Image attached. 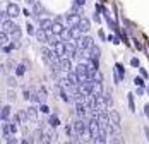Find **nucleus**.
Masks as SVG:
<instances>
[{
    "mask_svg": "<svg viewBox=\"0 0 149 144\" xmlns=\"http://www.w3.org/2000/svg\"><path fill=\"white\" fill-rule=\"evenodd\" d=\"M74 130L77 134L84 136V134H89V124H88V118H77L74 124Z\"/></svg>",
    "mask_w": 149,
    "mask_h": 144,
    "instance_id": "obj_1",
    "label": "nucleus"
},
{
    "mask_svg": "<svg viewBox=\"0 0 149 144\" xmlns=\"http://www.w3.org/2000/svg\"><path fill=\"white\" fill-rule=\"evenodd\" d=\"M74 71L77 72V75H79L81 82H82V81H86V79L89 77V67H88V64H86V62H79V64L74 67Z\"/></svg>",
    "mask_w": 149,
    "mask_h": 144,
    "instance_id": "obj_2",
    "label": "nucleus"
},
{
    "mask_svg": "<svg viewBox=\"0 0 149 144\" xmlns=\"http://www.w3.org/2000/svg\"><path fill=\"white\" fill-rule=\"evenodd\" d=\"M88 112H89V108H88L86 101H75V115H77V118H88Z\"/></svg>",
    "mask_w": 149,
    "mask_h": 144,
    "instance_id": "obj_3",
    "label": "nucleus"
},
{
    "mask_svg": "<svg viewBox=\"0 0 149 144\" xmlns=\"http://www.w3.org/2000/svg\"><path fill=\"white\" fill-rule=\"evenodd\" d=\"M77 45H79V48H82V50H88V52H89L96 43H94V40H93L91 36L82 34V38H81V40H77Z\"/></svg>",
    "mask_w": 149,
    "mask_h": 144,
    "instance_id": "obj_4",
    "label": "nucleus"
},
{
    "mask_svg": "<svg viewBox=\"0 0 149 144\" xmlns=\"http://www.w3.org/2000/svg\"><path fill=\"white\" fill-rule=\"evenodd\" d=\"M58 65H60V69L63 72H70V71H74V65H72V58L69 57V55H65V57H62L58 60Z\"/></svg>",
    "mask_w": 149,
    "mask_h": 144,
    "instance_id": "obj_5",
    "label": "nucleus"
},
{
    "mask_svg": "<svg viewBox=\"0 0 149 144\" xmlns=\"http://www.w3.org/2000/svg\"><path fill=\"white\" fill-rule=\"evenodd\" d=\"M81 17H82V15L74 14V12H69V14L65 15V22H67V26H79Z\"/></svg>",
    "mask_w": 149,
    "mask_h": 144,
    "instance_id": "obj_6",
    "label": "nucleus"
},
{
    "mask_svg": "<svg viewBox=\"0 0 149 144\" xmlns=\"http://www.w3.org/2000/svg\"><path fill=\"white\" fill-rule=\"evenodd\" d=\"M34 36H36V40L40 41V45H46L48 43V38H50V33L40 28V29H36V34H34Z\"/></svg>",
    "mask_w": 149,
    "mask_h": 144,
    "instance_id": "obj_7",
    "label": "nucleus"
},
{
    "mask_svg": "<svg viewBox=\"0 0 149 144\" xmlns=\"http://www.w3.org/2000/svg\"><path fill=\"white\" fill-rule=\"evenodd\" d=\"M7 12L10 17H17V15L21 14V9H19V5L14 3V2H10V3H7Z\"/></svg>",
    "mask_w": 149,
    "mask_h": 144,
    "instance_id": "obj_8",
    "label": "nucleus"
},
{
    "mask_svg": "<svg viewBox=\"0 0 149 144\" xmlns=\"http://www.w3.org/2000/svg\"><path fill=\"white\" fill-rule=\"evenodd\" d=\"M31 136H33V141H34V143H45V130L41 129V127L36 129Z\"/></svg>",
    "mask_w": 149,
    "mask_h": 144,
    "instance_id": "obj_9",
    "label": "nucleus"
},
{
    "mask_svg": "<svg viewBox=\"0 0 149 144\" xmlns=\"http://www.w3.org/2000/svg\"><path fill=\"white\" fill-rule=\"evenodd\" d=\"M53 22H55V21H52V19H48V17H45V19H40V28L45 29V31H48V33H52Z\"/></svg>",
    "mask_w": 149,
    "mask_h": 144,
    "instance_id": "obj_10",
    "label": "nucleus"
},
{
    "mask_svg": "<svg viewBox=\"0 0 149 144\" xmlns=\"http://www.w3.org/2000/svg\"><path fill=\"white\" fill-rule=\"evenodd\" d=\"M69 28H70V36H72V40L77 41V40H81V38H82V34H84V33H82V29L79 28V26H69Z\"/></svg>",
    "mask_w": 149,
    "mask_h": 144,
    "instance_id": "obj_11",
    "label": "nucleus"
},
{
    "mask_svg": "<svg viewBox=\"0 0 149 144\" xmlns=\"http://www.w3.org/2000/svg\"><path fill=\"white\" fill-rule=\"evenodd\" d=\"M79 28L82 29V33L86 34V33H89V29H91V21L88 19V17H81V22H79Z\"/></svg>",
    "mask_w": 149,
    "mask_h": 144,
    "instance_id": "obj_12",
    "label": "nucleus"
},
{
    "mask_svg": "<svg viewBox=\"0 0 149 144\" xmlns=\"http://www.w3.org/2000/svg\"><path fill=\"white\" fill-rule=\"evenodd\" d=\"M14 28H15V22L12 21V19H5V21H2V31L10 33Z\"/></svg>",
    "mask_w": 149,
    "mask_h": 144,
    "instance_id": "obj_13",
    "label": "nucleus"
},
{
    "mask_svg": "<svg viewBox=\"0 0 149 144\" xmlns=\"http://www.w3.org/2000/svg\"><path fill=\"white\" fill-rule=\"evenodd\" d=\"M65 75H67V79H69L70 84H81V79H79V75H77V72L75 71L65 72Z\"/></svg>",
    "mask_w": 149,
    "mask_h": 144,
    "instance_id": "obj_14",
    "label": "nucleus"
},
{
    "mask_svg": "<svg viewBox=\"0 0 149 144\" xmlns=\"http://www.w3.org/2000/svg\"><path fill=\"white\" fill-rule=\"evenodd\" d=\"M60 41H62V40H60V36L58 34H55V33H50V38H48V46H52V48H55V46H57V45L60 43Z\"/></svg>",
    "mask_w": 149,
    "mask_h": 144,
    "instance_id": "obj_15",
    "label": "nucleus"
},
{
    "mask_svg": "<svg viewBox=\"0 0 149 144\" xmlns=\"http://www.w3.org/2000/svg\"><path fill=\"white\" fill-rule=\"evenodd\" d=\"M10 38H12V40H17V41H21V38H22V29H21V26L15 24V28L10 31Z\"/></svg>",
    "mask_w": 149,
    "mask_h": 144,
    "instance_id": "obj_16",
    "label": "nucleus"
},
{
    "mask_svg": "<svg viewBox=\"0 0 149 144\" xmlns=\"http://www.w3.org/2000/svg\"><path fill=\"white\" fill-rule=\"evenodd\" d=\"M10 117V105H3L0 110V120H9Z\"/></svg>",
    "mask_w": 149,
    "mask_h": 144,
    "instance_id": "obj_17",
    "label": "nucleus"
},
{
    "mask_svg": "<svg viewBox=\"0 0 149 144\" xmlns=\"http://www.w3.org/2000/svg\"><path fill=\"white\" fill-rule=\"evenodd\" d=\"M43 12V5L40 3V2H34L33 3V17H36L38 19V15ZM38 22H40V19H38Z\"/></svg>",
    "mask_w": 149,
    "mask_h": 144,
    "instance_id": "obj_18",
    "label": "nucleus"
},
{
    "mask_svg": "<svg viewBox=\"0 0 149 144\" xmlns=\"http://www.w3.org/2000/svg\"><path fill=\"white\" fill-rule=\"evenodd\" d=\"M28 115H29V120H38V113H40V108L36 106H28Z\"/></svg>",
    "mask_w": 149,
    "mask_h": 144,
    "instance_id": "obj_19",
    "label": "nucleus"
},
{
    "mask_svg": "<svg viewBox=\"0 0 149 144\" xmlns=\"http://www.w3.org/2000/svg\"><path fill=\"white\" fill-rule=\"evenodd\" d=\"M48 125H50L52 129H53V127L57 129V127L60 125V118L57 115H50V118H48Z\"/></svg>",
    "mask_w": 149,
    "mask_h": 144,
    "instance_id": "obj_20",
    "label": "nucleus"
},
{
    "mask_svg": "<svg viewBox=\"0 0 149 144\" xmlns=\"http://www.w3.org/2000/svg\"><path fill=\"white\" fill-rule=\"evenodd\" d=\"M63 28H65V26H63V22L55 21V22H53V28H52V33H55V34H58V36H60V33L63 31Z\"/></svg>",
    "mask_w": 149,
    "mask_h": 144,
    "instance_id": "obj_21",
    "label": "nucleus"
},
{
    "mask_svg": "<svg viewBox=\"0 0 149 144\" xmlns=\"http://www.w3.org/2000/svg\"><path fill=\"white\" fill-rule=\"evenodd\" d=\"M60 40H62V41H69V40H72V36H70V28H63V31L60 33Z\"/></svg>",
    "mask_w": 149,
    "mask_h": 144,
    "instance_id": "obj_22",
    "label": "nucleus"
},
{
    "mask_svg": "<svg viewBox=\"0 0 149 144\" xmlns=\"http://www.w3.org/2000/svg\"><path fill=\"white\" fill-rule=\"evenodd\" d=\"M110 120L113 122V124H120L122 122V118H120V113L117 110H110Z\"/></svg>",
    "mask_w": 149,
    "mask_h": 144,
    "instance_id": "obj_23",
    "label": "nucleus"
},
{
    "mask_svg": "<svg viewBox=\"0 0 149 144\" xmlns=\"http://www.w3.org/2000/svg\"><path fill=\"white\" fill-rule=\"evenodd\" d=\"M89 57H94V58H100V57H101V48H100L98 45H94V46L89 50Z\"/></svg>",
    "mask_w": 149,
    "mask_h": 144,
    "instance_id": "obj_24",
    "label": "nucleus"
},
{
    "mask_svg": "<svg viewBox=\"0 0 149 144\" xmlns=\"http://www.w3.org/2000/svg\"><path fill=\"white\" fill-rule=\"evenodd\" d=\"M57 139V134H53L50 129H46L45 130V143H53Z\"/></svg>",
    "mask_w": 149,
    "mask_h": 144,
    "instance_id": "obj_25",
    "label": "nucleus"
},
{
    "mask_svg": "<svg viewBox=\"0 0 149 144\" xmlns=\"http://www.w3.org/2000/svg\"><path fill=\"white\" fill-rule=\"evenodd\" d=\"M26 69H28V65H26V64H19V65L15 67V75H19V77H21V75H24V74H26Z\"/></svg>",
    "mask_w": 149,
    "mask_h": 144,
    "instance_id": "obj_26",
    "label": "nucleus"
},
{
    "mask_svg": "<svg viewBox=\"0 0 149 144\" xmlns=\"http://www.w3.org/2000/svg\"><path fill=\"white\" fill-rule=\"evenodd\" d=\"M103 82H98L94 81V89H93V94H103Z\"/></svg>",
    "mask_w": 149,
    "mask_h": 144,
    "instance_id": "obj_27",
    "label": "nucleus"
},
{
    "mask_svg": "<svg viewBox=\"0 0 149 144\" xmlns=\"http://www.w3.org/2000/svg\"><path fill=\"white\" fill-rule=\"evenodd\" d=\"M115 72L118 74V77L122 81L125 79V71H123V65H122V64H115Z\"/></svg>",
    "mask_w": 149,
    "mask_h": 144,
    "instance_id": "obj_28",
    "label": "nucleus"
},
{
    "mask_svg": "<svg viewBox=\"0 0 149 144\" xmlns=\"http://www.w3.org/2000/svg\"><path fill=\"white\" fill-rule=\"evenodd\" d=\"M94 10H98V12H101V14H103L104 17H106V15H110V10H108L106 7H103L101 3H96V5H94Z\"/></svg>",
    "mask_w": 149,
    "mask_h": 144,
    "instance_id": "obj_29",
    "label": "nucleus"
},
{
    "mask_svg": "<svg viewBox=\"0 0 149 144\" xmlns=\"http://www.w3.org/2000/svg\"><path fill=\"white\" fill-rule=\"evenodd\" d=\"M15 98H17L15 91L12 89V87H9V91H7V101H9V103H12V101H15Z\"/></svg>",
    "mask_w": 149,
    "mask_h": 144,
    "instance_id": "obj_30",
    "label": "nucleus"
},
{
    "mask_svg": "<svg viewBox=\"0 0 149 144\" xmlns=\"http://www.w3.org/2000/svg\"><path fill=\"white\" fill-rule=\"evenodd\" d=\"M0 45H2V46H3V45H9V33H5V31L0 33Z\"/></svg>",
    "mask_w": 149,
    "mask_h": 144,
    "instance_id": "obj_31",
    "label": "nucleus"
},
{
    "mask_svg": "<svg viewBox=\"0 0 149 144\" xmlns=\"http://www.w3.org/2000/svg\"><path fill=\"white\" fill-rule=\"evenodd\" d=\"M91 77L94 79V81H98V82H103V74L100 72V69L98 71H94L93 74H91Z\"/></svg>",
    "mask_w": 149,
    "mask_h": 144,
    "instance_id": "obj_32",
    "label": "nucleus"
},
{
    "mask_svg": "<svg viewBox=\"0 0 149 144\" xmlns=\"http://www.w3.org/2000/svg\"><path fill=\"white\" fill-rule=\"evenodd\" d=\"M70 12H74V14H79V15H82V7L79 5V3H72V7H70Z\"/></svg>",
    "mask_w": 149,
    "mask_h": 144,
    "instance_id": "obj_33",
    "label": "nucleus"
},
{
    "mask_svg": "<svg viewBox=\"0 0 149 144\" xmlns=\"http://www.w3.org/2000/svg\"><path fill=\"white\" fill-rule=\"evenodd\" d=\"M103 100H104V103L108 105V106H111L113 105V98H111V94L106 91V93H103Z\"/></svg>",
    "mask_w": 149,
    "mask_h": 144,
    "instance_id": "obj_34",
    "label": "nucleus"
},
{
    "mask_svg": "<svg viewBox=\"0 0 149 144\" xmlns=\"http://www.w3.org/2000/svg\"><path fill=\"white\" fill-rule=\"evenodd\" d=\"M3 141H5L7 144H15V143H17L15 134H9V136H5V137H3Z\"/></svg>",
    "mask_w": 149,
    "mask_h": 144,
    "instance_id": "obj_35",
    "label": "nucleus"
},
{
    "mask_svg": "<svg viewBox=\"0 0 149 144\" xmlns=\"http://www.w3.org/2000/svg\"><path fill=\"white\" fill-rule=\"evenodd\" d=\"M7 86L9 87H15L17 86V79H15L14 75H9V77H7Z\"/></svg>",
    "mask_w": 149,
    "mask_h": 144,
    "instance_id": "obj_36",
    "label": "nucleus"
},
{
    "mask_svg": "<svg viewBox=\"0 0 149 144\" xmlns=\"http://www.w3.org/2000/svg\"><path fill=\"white\" fill-rule=\"evenodd\" d=\"M134 84L135 86H146V82H144V77H142V75H141V77H137V75H135L134 77Z\"/></svg>",
    "mask_w": 149,
    "mask_h": 144,
    "instance_id": "obj_37",
    "label": "nucleus"
},
{
    "mask_svg": "<svg viewBox=\"0 0 149 144\" xmlns=\"http://www.w3.org/2000/svg\"><path fill=\"white\" fill-rule=\"evenodd\" d=\"M65 134H67L69 137H72V136L75 134V130H74V125H67V127H65Z\"/></svg>",
    "mask_w": 149,
    "mask_h": 144,
    "instance_id": "obj_38",
    "label": "nucleus"
},
{
    "mask_svg": "<svg viewBox=\"0 0 149 144\" xmlns=\"http://www.w3.org/2000/svg\"><path fill=\"white\" fill-rule=\"evenodd\" d=\"M129 108H130V112H135V106H134V94H129Z\"/></svg>",
    "mask_w": 149,
    "mask_h": 144,
    "instance_id": "obj_39",
    "label": "nucleus"
},
{
    "mask_svg": "<svg viewBox=\"0 0 149 144\" xmlns=\"http://www.w3.org/2000/svg\"><path fill=\"white\" fill-rule=\"evenodd\" d=\"M40 112H41V113H50V108H48L46 103H41V105H40Z\"/></svg>",
    "mask_w": 149,
    "mask_h": 144,
    "instance_id": "obj_40",
    "label": "nucleus"
},
{
    "mask_svg": "<svg viewBox=\"0 0 149 144\" xmlns=\"http://www.w3.org/2000/svg\"><path fill=\"white\" fill-rule=\"evenodd\" d=\"M12 50H14V48H12L10 45H3V46H2V52H3V53H10Z\"/></svg>",
    "mask_w": 149,
    "mask_h": 144,
    "instance_id": "obj_41",
    "label": "nucleus"
},
{
    "mask_svg": "<svg viewBox=\"0 0 149 144\" xmlns=\"http://www.w3.org/2000/svg\"><path fill=\"white\" fill-rule=\"evenodd\" d=\"M12 122H15V124L19 125V124L22 122V118H21V115H19V113H14V117H12Z\"/></svg>",
    "mask_w": 149,
    "mask_h": 144,
    "instance_id": "obj_42",
    "label": "nucleus"
},
{
    "mask_svg": "<svg viewBox=\"0 0 149 144\" xmlns=\"http://www.w3.org/2000/svg\"><path fill=\"white\" fill-rule=\"evenodd\" d=\"M135 94H137V96H142V94H144V87L142 86H135Z\"/></svg>",
    "mask_w": 149,
    "mask_h": 144,
    "instance_id": "obj_43",
    "label": "nucleus"
},
{
    "mask_svg": "<svg viewBox=\"0 0 149 144\" xmlns=\"http://www.w3.org/2000/svg\"><path fill=\"white\" fill-rule=\"evenodd\" d=\"M26 29H28V34H36V29H34V26H33V24H28V26H26Z\"/></svg>",
    "mask_w": 149,
    "mask_h": 144,
    "instance_id": "obj_44",
    "label": "nucleus"
},
{
    "mask_svg": "<svg viewBox=\"0 0 149 144\" xmlns=\"http://www.w3.org/2000/svg\"><path fill=\"white\" fill-rule=\"evenodd\" d=\"M9 17H10V15H9V12H7V9L0 12V19H2V21H5V19H9Z\"/></svg>",
    "mask_w": 149,
    "mask_h": 144,
    "instance_id": "obj_45",
    "label": "nucleus"
},
{
    "mask_svg": "<svg viewBox=\"0 0 149 144\" xmlns=\"http://www.w3.org/2000/svg\"><path fill=\"white\" fill-rule=\"evenodd\" d=\"M130 65H132V67H139V65H141V64H139V58H130Z\"/></svg>",
    "mask_w": 149,
    "mask_h": 144,
    "instance_id": "obj_46",
    "label": "nucleus"
},
{
    "mask_svg": "<svg viewBox=\"0 0 149 144\" xmlns=\"http://www.w3.org/2000/svg\"><path fill=\"white\" fill-rule=\"evenodd\" d=\"M93 21H96V22H101V15L98 14V10L93 14Z\"/></svg>",
    "mask_w": 149,
    "mask_h": 144,
    "instance_id": "obj_47",
    "label": "nucleus"
},
{
    "mask_svg": "<svg viewBox=\"0 0 149 144\" xmlns=\"http://www.w3.org/2000/svg\"><path fill=\"white\" fill-rule=\"evenodd\" d=\"M134 46L137 48V50H142V43H141L139 40H134Z\"/></svg>",
    "mask_w": 149,
    "mask_h": 144,
    "instance_id": "obj_48",
    "label": "nucleus"
},
{
    "mask_svg": "<svg viewBox=\"0 0 149 144\" xmlns=\"http://www.w3.org/2000/svg\"><path fill=\"white\" fill-rule=\"evenodd\" d=\"M10 132H12V134H15V132H17V124H15V122H12V124H10Z\"/></svg>",
    "mask_w": 149,
    "mask_h": 144,
    "instance_id": "obj_49",
    "label": "nucleus"
},
{
    "mask_svg": "<svg viewBox=\"0 0 149 144\" xmlns=\"http://www.w3.org/2000/svg\"><path fill=\"white\" fill-rule=\"evenodd\" d=\"M141 75H142L144 79H148V71H146V69H141Z\"/></svg>",
    "mask_w": 149,
    "mask_h": 144,
    "instance_id": "obj_50",
    "label": "nucleus"
},
{
    "mask_svg": "<svg viewBox=\"0 0 149 144\" xmlns=\"http://www.w3.org/2000/svg\"><path fill=\"white\" fill-rule=\"evenodd\" d=\"M144 115H146V117L149 118V103L146 105V106H144Z\"/></svg>",
    "mask_w": 149,
    "mask_h": 144,
    "instance_id": "obj_51",
    "label": "nucleus"
},
{
    "mask_svg": "<svg viewBox=\"0 0 149 144\" xmlns=\"http://www.w3.org/2000/svg\"><path fill=\"white\" fill-rule=\"evenodd\" d=\"M5 65H7V69H12V67H14V64H12V60H7V62H5Z\"/></svg>",
    "mask_w": 149,
    "mask_h": 144,
    "instance_id": "obj_52",
    "label": "nucleus"
},
{
    "mask_svg": "<svg viewBox=\"0 0 149 144\" xmlns=\"http://www.w3.org/2000/svg\"><path fill=\"white\" fill-rule=\"evenodd\" d=\"M75 3H79V5H81V7H84V5H86V0H74Z\"/></svg>",
    "mask_w": 149,
    "mask_h": 144,
    "instance_id": "obj_53",
    "label": "nucleus"
},
{
    "mask_svg": "<svg viewBox=\"0 0 149 144\" xmlns=\"http://www.w3.org/2000/svg\"><path fill=\"white\" fill-rule=\"evenodd\" d=\"M144 134H146V139H148V143H149V127H144Z\"/></svg>",
    "mask_w": 149,
    "mask_h": 144,
    "instance_id": "obj_54",
    "label": "nucleus"
},
{
    "mask_svg": "<svg viewBox=\"0 0 149 144\" xmlns=\"http://www.w3.org/2000/svg\"><path fill=\"white\" fill-rule=\"evenodd\" d=\"M55 21H58V22H63V17H60V15H57V17H55Z\"/></svg>",
    "mask_w": 149,
    "mask_h": 144,
    "instance_id": "obj_55",
    "label": "nucleus"
},
{
    "mask_svg": "<svg viewBox=\"0 0 149 144\" xmlns=\"http://www.w3.org/2000/svg\"><path fill=\"white\" fill-rule=\"evenodd\" d=\"M26 2H28V3H29V5H33V3H34V2H36V0H26Z\"/></svg>",
    "mask_w": 149,
    "mask_h": 144,
    "instance_id": "obj_56",
    "label": "nucleus"
},
{
    "mask_svg": "<svg viewBox=\"0 0 149 144\" xmlns=\"http://www.w3.org/2000/svg\"><path fill=\"white\" fill-rule=\"evenodd\" d=\"M104 2H106V0H101V3H104Z\"/></svg>",
    "mask_w": 149,
    "mask_h": 144,
    "instance_id": "obj_57",
    "label": "nucleus"
},
{
    "mask_svg": "<svg viewBox=\"0 0 149 144\" xmlns=\"http://www.w3.org/2000/svg\"><path fill=\"white\" fill-rule=\"evenodd\" d=\"M148 94H149V86H148Z\"/></svg>",
    "mask_w": 149,
    "mask_h": 144,
    "instance_id": "obj_58",
    "label": "nucleus"
}]
</instances>
